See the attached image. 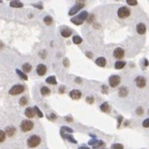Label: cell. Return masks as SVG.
Listing matches in <instances>:
<instances>
[{
  "label": "cell",
  "instance_id": "1",
  "mask_svg": "<svg viewBox=\"0 0 149 149\" xmlns=\"http://www.w3.org/2000/svg\"><path fill=\"white\" fill-rule=\"evenodd\" d=\"M87 17H88V12L86 10H84V11L80 12L77 17L72 18L71 21H72V23H74V25H81V24H83V22L85 20H87Z\"/></svg>",
  "mask_w": 149,
  "mask_h": 149
},
{
  "label": "cell",
  "instance_id": "2",
  "mask_svg": "<svg viewBox=\"0 0 149 149\" xmlns=\"http://www.w3.org/2000/svg\"><path fill=\"white\" fill-rule=\"evenodd\" d=\"M40 142H42V139L37 135H33L27 140V145L30 148H35L40 144Z\"/></svg>",
  "mask_w": 149,
  "mask_h": 149
},
{
  "label": "cell",
  "instance_id": "3",
  "mask_svg": "<svg viewBox=\"0 0 149 149\" xmlns=\"http://www.w3.org/2000/svg\"><path fill=\"white\" fill-rule=\"evenodd\" d=\"M33 122L31 121V120H23L22 122H21V125H20V127H21V131L22 132H24V133H27V132H29V131H31L32 128H33Z\"/></svg>",
  "mask_w": 149,
  "mask_h": 149
},
{
  "label": "cell",
  "instance_id": "4",
  "mask_svg": "<svg viewBox=\"0 0 149 149\" xmlns=\"http://www.w3.org/2000/svg\"><path fill=\"white\" fill-rule=\"evenodd\" d=\"M24 90H25L24 85H21V84L13 85V86L9 89V94H11V95H18V94L24 92Z\"/></svg>",
  "mask_w": 149,
  "mask_h": 149
},
{
  "label": "cell",
  "instance_id": "5",
  "mask_svg": "<svg viewBox=\"0 0 149 149\" xmlns=\"http://www.w3.org/2000/svg\"><path fill=\"white\" fill-rule=\"evenodd\" d=\"M117 15H118V17L121 18V19H125V18H127V17L131 15V10H130V8L126 7V6H121V7L118 9Z\"/></svg>",
  "mask_w": 149,
  "mask_h": 149
},
{
  "label": "cell",
  "instance_id": "6",
  "mask_svg": "<svg viewBox=\"0 0 149 149\" xmlns=\"http://www.w3.org/2000/svg\"><path fill=\"white\" fill-rule=\"evenodd\" d=\"M120 81H121V79H120V77L117 76V74H113V76H111V77L109 78V84H110V86L113 87V88H115L116 86H118V85L120 84Z\"/></svg>",
  "mask_w": 149,
  "mask_h": 149
},
{
  "label": "cell",
  "instance_id": "7",
  "mask_svg": "<svg viewBox=\"0 0 149 149\" xmlns=\"http://www.w3.org/2000/svg\"><path fill=\"white\" fill-rule=\"evenodd\" d=\"M84 6H85V3H84V2L78 1V2L76 3V5H74V6L72 7V9L69 11V15H70V16H74V13H77V12H78L80 9H82Z\"/></svg>",
  "mask_w": 149,
  "mask_h": 149
},
{
  "label": "cell",
  "instance_id": "8",
  "mask_svg": "<svg viewBox=\"0 0 149 149\" xmlns=\"http://www.w3.org/2000/svg\"><path fill=\"white\" fill-rule=\"evenodd\" d=\"M135 83H136V85H137V87H139V88H144L145 87V85H146V79L144 78V77H137L136 78V80H135Z\"/></svg>",
  "mask_w": 149,
  "mask_h": 149
},
{
  "label": "cell",
  "instance_id": "9",
  "mask_svg": "<svg viewBox=\"0 0 149 149\" xmlns=\"http://www.w3.org/2000/svg\"><path fill=\"white\" fill-rule=\"evenodd\" d=\"M113 56L116 59H121L124 56V50L122 48H116L114 50V52H113Z\"/></svg>",
  "mask_w": 149,
  "mask_h": 149
},
{
  "label": "cell",
  "instance_id": "10",
  "mask_svg": "<svg viewBox=\"0 0 149 149\" xmlns=\"http://www.w3.org/2000/svg\"><path fill=\"white\" fill-rule=\"evenodd\" d=\"M70 96H71L73 99H74V100L80 99L81 96H82V92H81L80 90H78V89H74V90H72V91L70 92Z\"/></svg>",
  "mask_w": 149,
  "mask_h": 149
},
{
  "label": "cell",
  "instance_id": "11",
  "mask_svg": "<svg viewBox=\"0 0 149 149\" xmlns=\"http://www.w3.org/2000/svg\"><path fill=\"white\" fill-rule=\"evenodd\" d=\"M89 145H91L94 149H97V148H99V147H101V146H104V145H105V143H104L103 141L91 140V141L89 142Z\"/></svg>",
  "mask_w": 149,
  "mask_h": 149
},
{
  "label": "cell",
  "instance_id": "12",
  "mask_svg": "<svg viewBox=\"0 0 149 149\" xmlns=\"http://www.w3.org/2000/svg\"><path fill=\"white\" fill-rule=\"evenodd\" d=\"M36 73L38 76H44L47 73V66L45 64H38L36 67Z\"/></svg>",
  "mask_w": 149,
  "mask_h": 149
},
{
  "label": "cell",
  "instance_id": "13",
  "mask_svg": "<svg viewBox=\"0 0 149 149\" xmlns=\"http://www.w3.org/2000/svg\"><path fill=\"white\" fill-rule=\"evenodd\" d=\"M137 32L139 33V34H144L145 32H146V26H145V24H143V23H139L138 25H137Z\"/></svg>",
  "mask_w": 149,
  "mask_h": 149
},
{
  "label": "cell",
  "instance_id": "14",
  "mask_svg": "<svg viewBox=\"0 0 149 149\" xmlns=\"http://www.w3.org/2000/svg\"><path fill=\"white\" fill-rule=\"evenodd\" d=\"M4 132H5V135H7L8 137H12L16 134V128L12 125H10V126H7Z\"/></svg>",
  "mask_w": 149,
  "mask_h": 149
},
{
  "label": "cell",
  "instance_id": "15",
  "mask_svg": "<svg viewBox=\"0 0 149 149\" xmlns=\"http://www.w3.org/2000/svg\"><path fill=\"white\" fill-rule=\"evenodd\" d=\"M95 63H96V65H98V66H100V67H104V66H106V64H107V60H106L105 57H98V58L95 60Z\"/></svg>",
  "mask_w": 149,
  "mask_h": 149
},
{
  "label": "cell",
  "instance_id": "16",
  "mask_svg": "<svg viewBox=\"0 0 149 149\" xmlns=\"http://www.w3.org/2000/svg\"><path fill=\"white\" fill-rule=\"evenodd\" d=\"M60 33H61V35H62L63 37H69V36L72 35V30H71L70 28H67V27H64V28L61 29Z\"/></svg>",
  "mask_w": 149,
  "mask_h": 149
},
{
  "label": "cell",
  "instance_id": "17",
  "mask_svg": "<svg viewBox=\"0 0 149 149\" xmlns=\"http://www.w3.org/2000/svg\"><path fill=\"white\" fill-rule=\"evenodd\" d=\"M25 115H26V117H28V118H33V117L35 116V113H34L33 108L28 107V108L25 110Z\"/></svg>",
  "mask_w": 149,
  "mask_h": 149
},
{
  "label": "cell",
  "instance_id": "18",
  "mask_svg": "<svg viewBox=\"0 0 149 149\" xmlns=\"http://www.w3.org/2000/svg\"><path fill=\"white\" fill-rule=\"evenodd\" d=\"M119 96H121V97H125L126 95H127V93H128V89H127V87H125V86H122V87H120V89H119Z\"/></svg>",
  "mask_w": 149,
  "mask_h": 149
},
{
  "label": "cell",
  "instance_id": "19",
  "mask_svg": "<svg viewBox=\"0 0 149 149\" xmlns=\"http://www.w3.org/2000/svg\"><path fill=\"white\" fill-rule=\"evenodd\" d=\"M99 109H100V111H103V112H105V113H109L110 112V106H109V104L106 101V103H104V104H101L100 105V107H99Z\"/></svg>",
  "mask_w": 149,
  "mask_h": 149
},
{
  "label": "cell",
  "instance_id": "20",
  "mask_svg": "<svg viewBox=\"0 0 149 149\" xmlns=\"http://www.w3.org/2000/svg\"><path fill=\"white\" fill-rule=\"evenodd\" d=\"M46 82H47L48 84H51V85H57V81H56L55 76H51V77L47 78V79H46Z\"/></svg>",
  "mask_w": 149,
  "mask_h": 149
},
{
  "label": "cell",
  "instance_id": "21",
  "mask_svg": "<svg viewBox=\"0 0 149 149\" xmlns=\"http://www.w3.org/2000/svg\"><path fill=\"white\" fill-rule=\"evenodd\" d=\"M61 136L64 138V139H66V140H69L71 143H73V144H77L78 142H77V140H74V138L71 136V135H65V134H63V133H61Z\"/></svg>",
  "mask_w": 149,
  "mask_h": 149
},
{
  "label": "cell",
  "instance_id": "22",
  "mask_svg": "<svg viewBox=\"0 0 149 149\" xmlns=\"http://www.w3.org/2000/svg\"><path fill=\"white\" fill-rule=\"evenodd\" d=\"M22 70H23V73H29L31 70H32V66L30 63H24L23 66H22Z\"/></svg>",
  "mask_w": 149,
  "mask_h": 149
},
{
  "label": "cell",
  "instance_id": "23",
  "mask_svg": "<svg viewBox=\"0 0 149 149\" xmlns=\"http://www.w3.org/2000/svg\"><path fill=\"white\" fill-rule=\"evenodd\" d=\"M50 92H51V90H50L47 86H43V87L40 88V94H42V95H44V96L49 95V94H50Z\"/></svg>",
  "mask_w": 149,
  "mask_h": 149
},
{
  "label": "cell",
  "instance_id": "24",
  "mask_svg": "<svg viewBox=\"0 0 149 149\" xmlns=\"http://www.w3.org/2000/svg\"><path fill=\"white\" fill-rule=\"evenodd\" d=\"M125 62L124 61H121V60H119V61H116L115 62V69L116 70H121V69H123L124 66H125Z\"/></svg>",
  "mask_w": 149,
  "mask_h": 149
},
{
  "label": "cell",
  "instance_id": "25",
  "mask_svg": "<svg viewBox=\"0 0 149 149\" xmlns=\"http://www.w3.org/2000/svg\"><path fill=\"white\" fill-rule=\"evenodd\" d=\"M9 5L11 7H23V3L20 2V1H11L9 3Z\"/></svg>",
  "mask_w": 149,
  "mask_h": 149
},
{
  "label": "cell",
  "instance_id": "26",
  "mask_svg": "<svg viewBox=\"0 0 149 149\" xmlns=\"http://www.w3.org/2000/svg\"><path fill=\"white\" fill-rule=\"evenodd\" d=\"M82 42H83V39L79 35H74V37H73V43L76 44V45H80Z\"/></svg>",
  "mask_w": 149,
  "mask_h": 149
},
{
  "label": "cell",
  "instance_id": "27",
  "mask_svg": "<svg viewBox=\"0 0 149 149\" xmlns=\"http://www.w3.org/2000/svg\"><path fill=\"white\" fill-rule=\"evenodd\" d=\"M33 110H34V113L37 115V117H38V118H43V117H44V115H43L42 111L38 109V107H36V106H35V107L33 108Z\"/></svg>",
  "mask_w": 149,
  "mask_h": 149
},
{
  "label": "cell",
  "instance_id": "28",
  "mask_svg": "<svg viewBox=\"0 0 149 149\" xmlns=\"http://www.w3.org/2000/svg\"><path fill=\"white\" fill-rule=\"evenodd\" d=\"M44 22H45L47 25H51V24H52V22H53V19H52V17L47 16V17H45V18H44Z\"/></svg>",
  "mask_w": 149,
  "mask_h": 149
},
{
  "label": "cell",
  "instance_id": "29",
  "mask_svg": "<svg viewBox=\"0 0 149 149\" xmlns=\"http://www.w3.org/2000/svg\"><path fill=\"white\" fill-rule=\"evenodd\" d=\"M16 72H17V74H19V76H20V77H21L23 80H25V81H26V80H28V77L26 76V74H24L22 71H20V70H17Z\"/></svg>",
  "mask_w": 149,
  "mask_h": 149
},
{
  "label": "cell",
  "instance_id": "30",
  "mask_svg": "<svg viewBox=\"0 0 149 149\" xmlns=\"http://www.w3.org/2000/svg\"><path fill=\"white\" fill-rule=\"evenodd\" d=\"M5 137H6V135H5V132H4V131H2V130H0V143L4 142V140H5Z\"/></svg>",
  "mask_w": 149,
  "mask_h": 149
},
{
  "label": "cell",
  "instance_id": "31",
  "mask_svg": "<svg viewBox=\"0 0 149 149\" xmlns=\"http://www.w3.org/2000/svg\"><path fill=\"white\" fill-rule=\"evenodd\" d=\"M27 101H28V100H27V97H26V96H23V97L20 98V105H21V106H25V105L27 104Z\"/></svg>",
  "mask_w": 149,
  "mask_h": 149
},
{
  "label": "cell",
  "instance_id": "32",
  "mask_svg": "<svg viewBox=\"0 0 149 149\" xmlns=\"http://www.w3.org/2000/svg\"><path fill=\"white\" fill-rule=\"evenodd\" d=\"M111 149H123V145L122 144H113L111 146Z\"/></svg>",
  "mask_w": 149,
  "mask_h": 149
},
{
  "label": "cell",
  "instance_id": "33",
  "mask_svg": "<svg viewBox=\"0 0 149 149\" xmlns=\"http://www.w3.org/2000/svg\"><path fill=\"white\" fill-rule=\"evenodd\" d=\"M136 113H137V115H142V114L144 113V111H143V108H142V107H139V108H137V110H136Z\"/></svg>",
  "mask_w": 149,
  "mask_h": 149
},
{
  "label": "cell",
  "instance_id": "34",
  "mask_svg": "<svg viewBox=\"0 0 149 149\" xmlns=\"http://www.w3.org/2000/svg\"><path fill=\"white\" fill-rule=\"evenodd\" d=\"M67 132V133H73L74 131L72 130V128H70V127H66V126H63V127H61V132Z\"/></svg>",
  "mask_w": 149,
  "mask_h": 149
},
{
  "label": "cell",
  "instance_id": "35",
  "mask_svg": "<svg viewBox=\"0 0 149 149\" xmlns=\"http://www.w3.org/2000/svg\"><path fill=\"white\" fill-rule=\"evenodd\" d=\"M126 2H127V4H128V5H133V6L138 4V2H137L136 0H127Z\"/></svg>",
  "mask_w": 149,
  "mask_h": 149
},
{
  "label": "cell",
  "instance_id": "36",
  "mask_svg": "<svg viewBox=\"0 0 149 149\" xmlns=\"http://www.w3.org/2000/svg\"><path fill=\"white\" fill-rule=\"evenodd\" d=\"M86 100H87L88 104H93L94 98H93V96H87V97H86Z\"/></svg>",
  "mask_w": 149,
  "mask_h": 149
},
{
  "label": "cell",
  "instance_id": "37",
  "mask_svg": "<svg viewBox=\"0 0 149 149\" xmlns=\"http://www.w3.org/2000/svg\"><path fill=\"white\" fill-rule=\"evenodd\" d=\"M142 125L144 126V127H149V118H147V119H145L144 121H143V123H142Z\"/></svg>",
  "mask_w": 149,
  "mask_h": 149
},
{
  "label": "cell",
  "instance_id": "38",
  "mask_svg": "<svg viewBox=\"0 0 149 149\" xmlns=\"http://www.w3.org/2000/svg\"><path fill=\"white\" fill-rule=\"evenodd\" d=\"M122 120H123V117H122V116H118V125H117V127H118V128L120 127V125H121V122H122Z\"/></svg>",
  "mask_w": 149,
  "mask_h": 149
},
{
  "label": "cell",
  "instance_id": "39",
  "mask_svg": "<svg viewBox=\"0 0 149 149\" xmlns=\"http://www.w3.org/2000/svg\"><path fill=\"white\" fill-rule=\"evenodd\" d=\"M63 65H64L65 67H69V65H70V61H69V59H67V58H65V59L63 60Z\"/></svg>",
  "mask_w": 149,
  "mask_h": 149
},
{
  "label": "cell",
  "instance_id": "40",
  "mask_svg": "<svg viewBox=\"0 0 149 149\" xmlns=\"http://www.w3.org/2000/svg\"><path fill=\"white\" fill-rule=\"evenodd\" d=\"M103 92L104 93H108V88H107V86H103Z\"/></svg>",
  "mask_w": 149,
  "mask_h": 149
},
{
  "label": "cell",
  "instance_id": "41",
  "mask_svg": "<svg viewBox=\"0 0 149 149\" xmlns=\"http://www.w3.org/2000/svg\"><path fill=\"white\" fill-rule=\"evenodd\" d=\"M56 118H57V117H56L55 114H51V115H50V119H51V120H55Z\"/></svg>",
  "mask_w": 149,
  "mask_h": 149
},
{
  "label": "cell",
  "instance_id": "42",
  "mask_svg": "<svg viewBox=\"0 0 149 149\" xmlns=\"http://www.w3.org/2000/svg\"><path fill=\"white\" fill-rule=\"evenodd\" d=\"M33 6H34V7H37V8H39V9H42V8H43V6H42L40 4H33Z\"/></svg>",
  "mask_w": 149,
  "mask_h": 149
},
{
  "label": "cell",
  "instance_id": "43",
  "mask_svg": "<svg viewBox=\"0 0 149 149\" xmlns=\"http://www.w3.org/2000/svg\"><path fill=\"white\" fill-rule=\"evenodd\" d=\"M63 91H64V87H63V86H62V87H61V88H59V92H60V93H64V92H63Z\"/></svg>",
  "mask_w": 149,
  "mask_h": 149
},
{
  "label": "cell",
  "instance_id": "44",
  "mask_svg": "<svg viewBox=\"0 0 149 149\" xmlns=\"http://www.w3.org/2000/svg\"><path fill=\"white\" fill-rule=\"evenodd\" d=\"M86 55H87L89 58H91V57H92V53H89V52H87V53H86Z\"/></svg>",
  "mask_w": 149,
  "mask_h": 149
},
{
  "label": "cell",
  "instance_id": "45",
  "mask_svg": "<svg viewBox=\"0 0 149 149\" xmlns=\"http://www.w3.org/2000/svg\"><path fill=\"white\" fill-rule=\"evenodd\" d=\"M65 120L71 122V121H73V118H71V117H66V118H65Z\"/></svg>",
  "mask_w": 149,
  "mask_h": 149
},
{
  "label": "cell",
  "instance_id": "46",
  "mask_svg": "<svg viewBox=\"0 0 149 149\" xmlns=\"http://www.w3.org/2000/svg\"><path fill=\"white\" fill-rule=\"evenodd\" d=\"M144 65H145V66H147V65H148V60H147V59H145V61H144Z\"/></svg>",
  "mask_w": 149,
  "mask_h": 149
},
{
  "label": "cell",
  "instance_id": "47",
  "mask_svg": "<svg viewBox=\"0 0 149 149\" xmlns=\"http://www.w3.org/2000/svg\"><path fill=\"white\" fill-rule=\"evenodd\" d=\"M76 82H78V83H81V82H82V80H81L80 78H77V79H76Z\"/></svg>",
  "mask_w": 149,
  "mask_h": 149
},
{
  "label": "cell",
  "instance_id": "48",
  "mask_svg": "<svg viewBox=\"0 0 149 149\" xmlns=\"http://www.w3.org/2000/svg\"><path fill=\"white\" fill-rule=\"evenodd\" d=\"M79 149H89L88 147H86V146H80V148Z\"/></svg>",
  "mask_w": 149,
  "mask_h": 149
},
{
  "label": "cell",
  "instance_id": "49",
  "mask_svg": "<svg viewBox=\"0 0 149 149\" xmlns=\"http://www.w3.org/2000/svg\"><path fill=\"white\" fill-rule=\"evenodd\" d=\"M0 2H1V1H0Z\"/></svg>",
  "mask_w": 149,
  "mask_h": 149
}]
</instances>
